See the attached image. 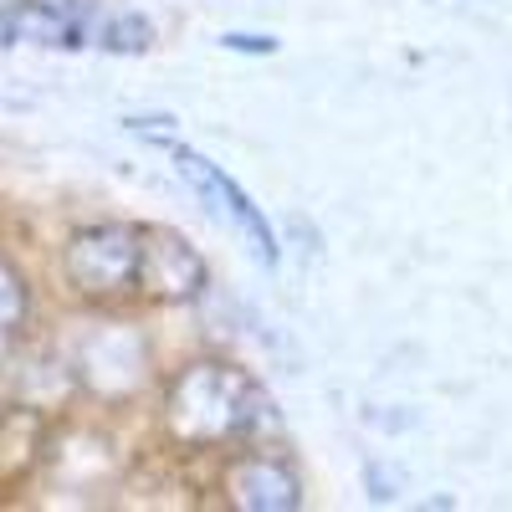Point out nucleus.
<instances>
[{
    "label": "nucleus",
    "instance_id": "f257e3e1",
    "mask_svg": "<svg viewBox=\"0 0 512 512\" xmlns=\"http://www.w3.org/2000/svg\"><path fill=\"white\" fill-rule=\"evenodd\" d=\"M267 420V395L246 369L226 359L185 364L164 390V431L180 446H226Z\"/></svg>",
    "mask_w": 512,
    "mask_h": 512
},
{
    "label": "nucleus",
    "instance_id": "f03ea898",
    "mask_svg": "<svg viewBox=\"0 0 512 512\" xmlns=\"http://www.w3.org/2000/svg\"><path fill=\"white\" fill-rule=\"evenodd\" d=\"M144 267V226L128 221H98L67 236L62 246V277L88 303H118L139 292Z\"/></svg>",
    "mask_w": 512,
    "mask_h": 512
},
{
    "label": "nucleus",
    "instance_id": "7ed1b4c3",
    "mask_svg": "<svg viewBox=\"0 0 512 512\" xmlns=\"http://www.w3.org/2000/svg\"><path fill=\"white\" fill-rule=\"evenodd\" d=\"M169 159H175L180 180H185L210 210H216L231 231H241L246 246L262 256V262H277V231H272V221L256 210V200L226 175L221 164H210L205 154H195V149H185V144H169Z\"/></svg>",
    "mask_w": 512,
    "mask_h": 512
},
{
    "label": "nucleus",
    "instance_id": "20e7f679",
    "mask_svg": "<svg viewBox=\"0 0 512 512\" xmlns=\"http://www.w3.org/2000/svg\"><path fill=\"white\" fill-rule=\"evenodd\" d=\"M210 282L205 256L169 226H144V267L139 292L149 303H195Z\"/></svg>",
    "mask_w": 512,
    "mask_h": 512
},
{
    "label": "nucleus",
    "instance_id": "39448f33",
    "mask_svg": "<svg viewBox=\"0 0 512 512\" xmlns=\"http://www.w3.org/2000/svg\"><path fill=\"white\" fill-rule=\"evenodd\" d=\"M221 492L241 512H297L303 507V482L277 456H262V451L231 456L221 472Z\"/></svg>",
    "mask_w": 512,
    "mask_h": 512
},
{
    "label": "nucleus",
    "instance_id": "423d86ee",
    "mask_svg": "<svg viewBox=\"0 0 512 512\" xmlns=\"http://www.w3.org/2000/svg\"><path fill=\"white\" fill-rule=\"evenodd\" d=\"M144 369H149V354H144L134 328H98V333L82 338V349H77V374L88 379L98 395L139 390Z\"/></svg>",
    "mask_w": 512,
    "mask_h": 512
},
{
    "label": "nucleus",
    "instance_id": "0eeeda50",
    "mask_svg": "<svg viewBox=\"0 0 512 512\" xmlns=\"http://www.w3.org/2000/svg\"><path fill=\"white\" fill-rule=\"evenodd\" d=\"M0 47H77V21L47 0H11L0 11Z\"/></svg>",
    "mask_w": 512,
    "mask_h": 512
},
{
    "label": "nucleus",
    "instance_id": "6e6552de",
    "mask_svg": "<svg viewBox=\"0 0 512 512\" xmlns=\"http://www.w3.org/2000/svg\"><path fill=\"white\" fill-rule=\"evenodd\" d=\"M47 451V420L36 405L0 410V487H16Z\"/></svg>",
    "mask_w": 512,
    "mask_h": 512
},
{
    "label": "nucleus",
    "instance_id": "1a4fd4ad",
    "mask_svg": "<svg viewBox=\"0 0 512 512\" xmlns=\"http://www.w3.org/2000/svg\"><path fill=\"white\" fill-rule=\"evenodd\" d=\"M26 308H31V292H26V277L0 256V333H11V328H21V318H26Z\"/></svg>",
    "mask_w": 512,
    "mask_h": 512
},
{
    "label": "nucleus",
    "instance_id": "9d476101",
    "mask_svg": "<svg viewBox=\"0 0 512 512\" xmlns=\"http://www.w3.org/2000/svg\"><path fill=\"white\" fill-rule=\"evenodd\" d=\"M226 47H236V52H277V41L272 36H226Z\"/></svg>",
    "mask_w": 512,
    "mask_h": 512
}]
</instances>
